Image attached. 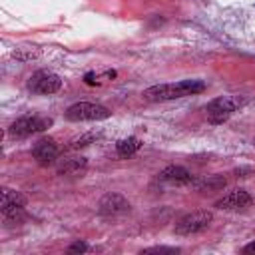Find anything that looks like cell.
Listing matches in <instances>:
<instances>
[{
    "mask_svg": "<svg viewBox=\"0 0 255 255\" xmlns=\"http://www.w3.org/2000/svg\"><path fill=\"white\" fill-rule=\"evenodd\" d=\"M205 90V84L199 80H183L177 84H157L151 86L143 92V98L147 102H167V100H177L183 96H193Z\"/></svg>",
    "mask_w": 255,
    "mask_h": 255,
    "instance_id": "1",
    "label": "cell"
},
{
    "mask_svg": "<svg viewBox=\"0 0 255 255\" xmlns=\"http://www.w3.org/2000/svg\"><path fill=\"white\" fill-rule=\"evenodd\" d=\"M221 187H225L223 177H211V179H203L197 183V189H221Z\"/></svg>",
    "mask_w": 255,
    "mask_h": 255,
    "instance_id": "14",
    "label": "cell"
},
{
    "mask_svg": "<svg viewBox=\"0 0 255 255\" xmlns=\"http://www.w3.org/2000/svg\"><path fill=\"white\" fill-rule=\"evenodd\" d=\"M139 147H141V141H139L137 137H133V135L124 137V139H120V141L116 143V151H118L120 157H129V155H133Z\"/></svg>",
    "mask_w": 255,
    "mask_h": 255,
    "instance_id": "13",
    "label": "cell"
},
{
    "mask_svg": "<svg viewBox=\"0 0 255 255\" xmlns=\"http://www.w3.org/2000/svg\"><path fill=\"white\" fill-rule=\"evenodd\" d=\"M84 251H88V245L84 241H76L68 247V253H84Z\"/></svg>",
    "mask_w": 255,
    "mask_h": 255,
    "instance_id": "17",
    "label": "cell"
},
{
    "mask_svg": "<svg viewBox=\"0 0 255 255\" xmlns=\"http://www.w3.org/2000/svg\"><path fill=\"white\" fill-rule=\"evenodd\" d=\"M243 253H255V241L249 243V245H245V247H243Z\"/></svg>",
    "mask_w": 255,
    "mask_h": 255,
    "instance_id": "18",
    "label": "cell"
},
{
    "mask_svg": "<svg viewBox=\"0 0 255 255\" xmlns=\"http://www.w3.org/2000/svg\"><path fill=\"white\" fill-rule=\"evenodd\" d=\"M62 86V80L58 74L54 72H48V70H38L30 76L28 80V88L34 92V94H54L58 92Z\"/></svg>",
    "mask_w": 255,
    "mask_h": 255,
    "instance_id": "7",
    "label": "cell"
},
{
    "mask_svg": "<svg viewBox=\"0 0 255 255\" xmlns=\"http://www.w3.org/2000/svg\"><path fill=\"white\" fill-rule=\"evenodd\" d=\"M213 221L211 211H193L183 215L177 223H175V233L177 235H195L205 231Z\"/></svg>",
    "mask_w": 255,
    "mask_h": 255,
    "instance_id": "3",
    "label": "cell"
},
{
    "mask_svg": "<svg viewBox=\"0 0 255 255\" xmlns=\"http://www.w3.org/2000/svg\"><path fill=\"white\" fill-rule=\"evenodd\" d=\"M32 155H34V159H36L40 165H50V163H54V161L58 159L60 147H58V143H56L52 137H42V139H38V141L34 143Z\"/></svg>",
    "mask_w": 255,
    "mask_h": 255,
    "instance_id": "9",
    "label": "cell"
},
{
    "mask_svg": "<svg viewBox=\"0 0 255 255\" xmlns=\"http://www.w3.org/2000/svg\"><path fill=\"white\" fill-rule=\"evenodd\" d=\"M28 199L26 195H22L20 191H14V189H8L4 187L2 189V201H0V209H2V215L6 221H16V217L22 215L24 207H26Z\"/></svg>",
    "mask_w": 255,
    "mask_h": 255,
    "instance_id": "6",
    "label": "cell"
},
{
    "mask_svg": "<svg viewBox=\"0 0 255 255\" xmlns=\"http://www.w3.org/2000/svg\"><path fill=\"white\" fill-rule=\"evenodd\" d=\"M249 203H251V195H249L245 189H233V191H229L227 195H223V197L215 203V207H217V209L231 211V209H243V207H247Z\"/></svg>",
    "mask_w": 255,
    "mask_h": 255,
    "instance_id": "10",
    "label": "cell"
},
{
    "mask_svg": "<svg viewBox=\"0 0 255 255\" xmlns=\"http://www.w3.org/2000/svg\"><path fill=\"white\" fill-rule=\"evenodd\" d=\"M159 179L165 183H173V185H183L191 181V173L181 167V165H167L159 171Z\"/></svg>",
    "mask_w": 255,
    "mask_h": 255,
    "instance_id": "11",
    "label": "cell"
},
{
    "mask_svg": "<svg viewBox=\"0 0 255 255\" xmlns=\"http://www.w3.org/2000/svg\"><path fill=\"white\" fill-rule=\"evenodd\" d=\"M98 211L104 217H116L129 211V201L122 193H106L98 203Z\"/></svg>",
    "mask_w": 255,
    "mask_h": 255,
    "instance_id": "8",
    "label": "cell"
},
{
    "mask_svg": "<svg viewBox=\"0 0 255 255\" xmlns=\"http://www.w3.org/2000/svg\"><path fill=\"white\" fill-rule=\"evenodd\" d=\"M177 251L179 249H175V247H147L141 253H177Z\"/></svg>",
    "mask_w": 255,
    "mask_h": 255,
    "instance_id": "16",
    "label": "cell"
},
{
    "mask_svg": "<svg viewBox=\"0 0 255 255\" xmlns=\"http://www.w3.org/2000/svg\"><path fill=\"white\" fill-rule=\"evenodd\" d=\"M86 163H88L86 157H78V155L66 157V159H62L58 163V173L60 175H76L86 167Z\"/></svg>",
    "mask_w": 255,
    "mask_h": 255,
    "instance_id": "12",
    "label": "cell"
},
{
    "mask_svg": "<svg viewBox=\"0 0 255 255\" xmlns=\"http://www.w3.org/2000/svg\"><path fill=\"white\" fill-rule=\"evenodd\" d=\"M241 106H243V100L239 96H221V98H215L205 108L207 120L211 124H221V122H225Z\"/></svg>",
    "mask_w": 255,
    "mask_h": 255,
    "instance_id": "2",
    "label": "cell"
},
{
    "mask_svg": "<svg viewBox=\"0 0 255 255\" xmlns=\"http://www.w3.org/2000/svg\"><path fill=\"white\" fill-rule=\"evenodd\" d=\"M52 126V120L50 118H40V116H22L18 118L12 126H10V135L12 137H28L32 133H38V131H44L46 128Z\"/></svg>",
    "mask_w": 255,
    "mask_h": 255,
    "instance_id": "5",
    "label": "cell"
},
{
    "mask_svg": "<svg viewBox=\"0 0 255 255\" xmlns=\"http://www.w3.org/2000/svg\"><path fill=\"white\" fill-rule=\"evenodd\" d=\"M66 118L70 122H86V120H106L110 118V110L92 102H78L66 110Z\"/></svg>",
    "mask_w": 255,
    "mask_h": 255,
    "instance_id": "4",
    "label": "cell"
},
{
    "mask_svg": "<svg viewBox=\"0 0 255 255\" xmlns=\"http://www.w3.org/2000/svg\"><path fill=\"white\" fill-rule=\"evenodd\" d=\"M94 137H96L94 133H86V135L74 137V139L70 141V147H74V149H76V147H84V145H88V143H90V141H92Z\"/></svg>",
    "mask_w": 255,
    "mask_h": 255,
    "instance_id": "15",
    "label": "cell"
}]
</instances>
